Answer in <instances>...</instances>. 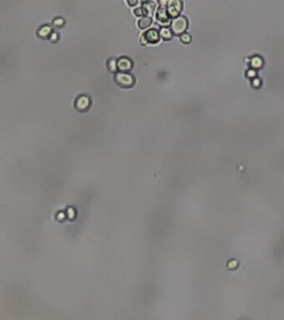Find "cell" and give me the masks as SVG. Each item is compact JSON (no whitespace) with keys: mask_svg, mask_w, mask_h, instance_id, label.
Here are the masks:
<instances>
[{"mask_svg":"<svg viewBox=\"0 0 284 320\" xmlns=\"http://www.w3.org/2000/svg\"><path fill=\"white\" fill-rule=\"evenodd\" d=\"M114 79L117 84L123 88H131L134 84V78L129 73L119 72L117 73L114 76Z\"/></svg>","mask_w":284,"mask_h":320,"instance_id":"cell-1","label":"cell"},{"mask_svg":"<svg viewBox=\"0 0 284 320\" xmlns=\"http://www.w3.org/2000/svg\"><path fill=\"white\" fill-rule=\"evenodd\" d=\"M188 22L184 17H177L172 23V29L175 34H182L187 28Z\"/></svg>","mask_w":284,"mask_h":320,"instance_id":"cell-2","label":"cell"},{"mask_svg":"<svg viewBox=\"0 0 284 320\" xmlns=\"http://www.w3.org/2000/svg\"><path fill=\"white\" fill-rule=\"evenodd\" d=\"M91 101L90 98L87 95H85V94H82V95L79 96L78 98H76V101H75V108L79 111H81V112H83L85 110H87L89 106H90Z\"/></svg>","mask_w":284,"mask_h":320,"instance_id":"cell-3","label":"cell"},{"mask_svg":"<svg viewBox=\"0 0 284 320\" xmlns=\"http://www.w3.org/2000/svg\"><path fill=\"white\" fill-rule=\"evenodd\" d=\"M182 9V3L179 1H169L168 2L167 11L172 17H176Z\"/></svg>","mask_w":284,"mask_h":320,"instance_id":"cell-4","label":"cell"},{"mask_svg":"<svg viewBox=\"0 0 284 320\" xmlns=\"http://www.w3.org/2000/svg\"><path fill=\"white\" fill-rule=\"evenodd\" d=\"M147 43H157L160 39V34L155 28H151L143 35Z\"/></svg>","mask_w":284,"mask_h":320,"instance_id":"cell-5","label":"cell"},{"mask_svg":"<svg viewBox=\"0 0 284 320\" xmlns=\"http://www.w3.org/2000/svg\"><path fill=\"white\" fill-rule=\"evenodd\" d=\"M118 65V68L122 72H125V71H128L132 68V63L128 58L127 57H121L118 59L117 62Z\"/></svg>","mask_w":284,"mask_h":320,"instance_id":"cell-6","label":"cell"},{"mask_svg":"<svg viewBox=\"0 0 284 320\" xmlns=\"http://www.w3.org/2000/svg\"><path fill=\"white\" fill-rule=\"evenodd\" d=\"M53 33V29L51 28L49 25H43L42 27H40L38 31H37V34L38 36L41 38V39H47V38H49L51 36V34Z\"/></svg>","mask_w":284,"mask_h":320,"instance_id":"cell-7","label":"cell"},{"mask_svg":"<svg viewBox=\"0 0 284 320\" xmlns=\"http://www.w3.org/2000/svg\"><path fill=\"white\" fill-rule=\"evenodd\" d=\"M157 19L160 22H168V11L165 8L163 7H160L158 9V12H157Z\"/></svg>","mask_w":284,"mask_h":320,"instance_id":"cell-8","label":"cell"},{"mask_svg":"<svg viewBox=\"0 0 284 320\" xmlns=\"http://www.w3.org/2000/svg\"><path fill=\"white\" fill-rule=\"evenodd\" d=\"M142 9L144 10V15L151 14L154 10V3L152 2H144Z\"/></svg>","mask_w":284,"mask_h":320,"instance_id":"cell-9","label":"cell"},{"mask_svg":"<svg viewBox=\"0 0 284 320\" xmlns=\"http://www.w3.org/2000/svg\"><path fill=\"white\" fill-rule=\"evenodd\" d=\"M152 23V18L148 16L143 17L138 21V26L140 28H145Z\"/></svg>","mask_w":284,"mask_h":320,"instance_id":"cell-10","label":"cell"},{"mask_svg":"<svg viewBox=\"0 0 284 320\" xmlns=\"http://www.w3.org/2000/svg\"><path fill=\"white\" fill-rule=\"evenodd\" d=\"M160 36L164 39H171L172 37V33L170 31V29L168 28H165V27H163V28L160 29Z\"/></svg>","mask_w":284,"mask_h":320,"instance_id":"cell-11","label":"cell"},{"mask_svg":"<svg viewBox=\"0 0 284 320\" xmlns=\"http://www.w3.org/2000/svg\"><path fill=\"white\" fill-rule=\"evenodd\" d=\"M108 68L110 72H115L116 69L118 68V65H117V62L115 61V59H110L108 61Z\"/></svg>","mask_w":284,"mask_h":320,"instance_id":"cell-12","label":"cell"},{"mask_svg":"<svg viewBox=\"0 0 284 320\" xmlns=\"http://www.w3.org/2000/svg\"><path fill=\"white\" fill-rule=\"evenodd\" d=\"M63 23H64V20H63V18L58 17L56 18H54V24L56 26V27H61V26L63 25Z\"/></svg>","mask_w":284,"mask_h":320,"instance_id":"cell-13","label":"cell"},{"mask_svg":"<svg viewBox=\"0 0 284 320\" xmlns=\"http://www.w3.org/2000/svg\"><path fill=\"white\" fill-rule=\"evenodd\" d=\"M181 39H182V41H183V42L189 43V41H190V39H191V37L189 36V34H183V35H182V37H181Z\"/></svg>","mask_w":284,"mask_h":320,"instance_id":"cell-14","label":"cell"},{"mask_svg":"<svg viewBox=\"0 0 284 320\" xmlns=\"http://www.w3.org/2000/svg\"><path fill=\"white\" fill-rule=\"evenodd\" d=\"M58 39H59V35H58V34L57 33H55V32H53L52 33V34H51V36L49 37V39L52 41V42H56L57 40H58Z\"/></svg>","mask_w":284,"mask_h":320,"instance_id":"cell-15","label":"cell"},{"mask_svg":"<svg viewBox=\"0 0 284 320\" xmlns=\"http://www.w3.org/2000/svg\"><path fill=\"white\" fill-rule=\"evenodd\" d=\"M134 13H135L137 15H138V16H142V15H144V10H143V9L142 8H138V9H136L135 10H134Z\"/></svg>","mask_w":284,"mask_h":320,"instance_id":"cell-16","label":"cell"},{"mask_svg":"<svg viewBox=\"0 0 284 320\" xmlns=\"http://www.w3.org/2000/svg\"><path fill=\"white\" fill-rule=\"evenodd\" d=\"M137 3H138L137 1H134V2H128V3H129L130 5H135Z\"/></svg>","mask_w":284,"mask_h":320,"instance_id":"cell-17","label":"cell"}]
</instances>
